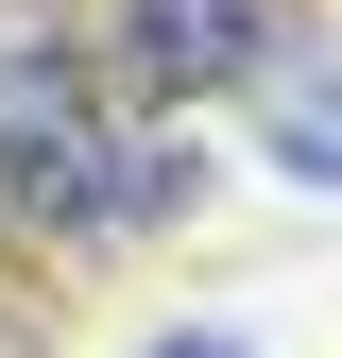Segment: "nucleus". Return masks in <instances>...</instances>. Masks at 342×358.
I'll list each match as a JSON object with an SVG mask.
<instances>
[{"instance_id": "2", "label": "nucleus", "mask_w": 342, "mask_h": 358, "mask_svg": "<svg viewBox=\"0 0 342 358\" xmlns=\"http://www.w3.org/2000/svg\"><path fill=\"white\" fill-rule=\"evenodd\" d=\"M86 52H103V103H137V120H223V103H256V85L308 52V0H103Z\"/></svg>"}, {"instance_id": "4", "label": "nucleus", "mask_w": 342, "mask_h": 358, "mask_svg": "<svg viewBox=\"0 0 342 358\" xmlns=\"http://www.w3.org/2000/svg\"><path fill=\"white\" fill-rule=\"evenodd\" d=\"M240 137H256V171H274V188L342 205V52H291V69L240 103Z\"/></svg>"}, {"instance_id": "3", "label": "nucleus", "mask_w": 342, "mask_h": 358, "mask_svg": "<svg viewBox=\"0 0 342 358\" xmlns=\"http://www.w3.org/2000/svg\"><path fill=\"white\" fill-rule=\"evenodd\" d=\"M205 188H223V137H205V120H137V103H120V137H103V239H120V256H137V239H189Z\"/></svg>"}, {"instance_id": "5", "label": "nucleus", "mask_w": 342, "mask_h": 358, "mask_svg": "<svg viewBox=\"0 0 342 358\" xmlns=\"http://www.w3.org/2000/svg\"><path fill=\"white\" fill-rule=\"evenodd\" d=\"M137 358H256V324H223V307H205V324H154Z\"/></svg>"}, {"instance_id": "1", "label": "nucleus", "mask_w": 342, "mask_h": 358, "mask_svg": "<svg viewBox=\"0 0 342 358\" xmlns=\"http://www.w3.org/2000/svg\"><path fill=\"white\" fill-rule=\"evenodd\" d=\"M103 137H120V103H103V52H86V17L69 0H18L0 17V222H18V256L34 273H103Z\"/></svg>"}]
</instances>
